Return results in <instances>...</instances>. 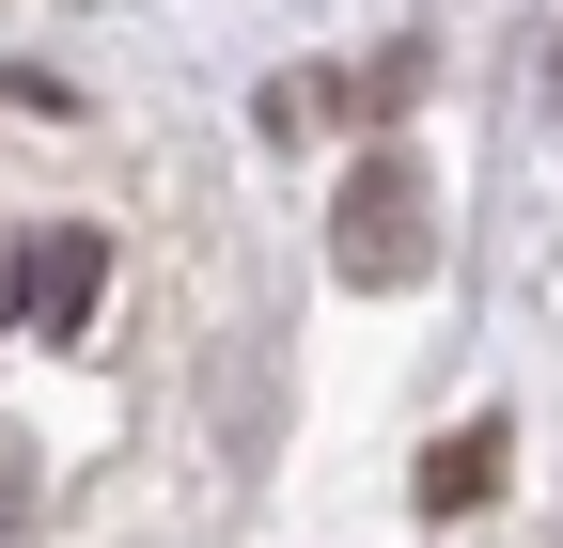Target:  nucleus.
Here are the masks:
<instances>
[{"label":"nucleus","mask_w":563,"mask_h":548,"mask_svg":"<svg viewBox=\"0 0 563 548\" xmlns=\"http://www.w3.org/2000/svg\"><path fill=\"white\" fill-rule=\"evenodd\" d=\"M95 283H110V251H95L79 220H63V235L32 251V329H47V346H63V329H79V314H95Z\"/></svg>","instance_id":"f03ea898"},{"label":"nucleus","mask_w":563,"mask_h":548,"mask_svg":"<svg viewBox=\"0 0 563 548\" xmlns=\"http://www.w3.org/2000/svg\"><path fill=\"white\" fill-rule=\"evenodd\" d=\"M16 517H32V454L0 439V548H16Z\"/></svg>","instance_id":"20e7f679"},{"label":"nucleus","mask_w":563,"mask_h":548,"mask_svg":"<svg viewBox=\"0 0 563 548\" xmlns=\"http://www.w3.org/2000/svg\"><path fill=\"white\" fill-rule=\"evenodd\" d=\"M0 314L32 329V235H0Z\"/></svg>","instance_id":"39448f33"},{"label":"nucleus","mask_w":563,"mask_h":548,"mask_svg":"<svg viewBox=\"0 0 563 548\" xmlns=\"http://www.w3.org/2000/svg\"><path fill=\"white\" fill-rule=\"evenodd\" d=\"M407 251H422V173L361 157L344 173V283H407Z\"/></svg>","instance_id":"f257e3e1"},{"label":"nucleus","mask_w":563,"mask_h":548,"mask_svg":"<svg viewBox=\"0 0 563 548\" xmlns=\"http://www.w3.org/2000/svg\"><path fill=\"white\" fill-rule=\"evenodd\" d=\"M485 486H501V424H454L439 454H422V517H470Z\"/></svg>","instance_id":"7ed1b4c3"},{"label":"nucleus","mask_w":563,"mask_h":548,"mask_svg":"<svg viewBox=\"0 0 563 548\" xmlns=\"http://www.w3.org/2000/svg\"><path fill=\"white\" fill-rule=\"evenodd\" d=\"M548 95H563V47H548Z\"/></svg>","instance_id":"423d86ee"}]
</instances>
